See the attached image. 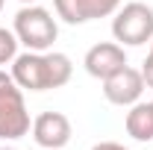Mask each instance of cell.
Segmentation results:
<instances>
[{"label":"cell","mask_w":153,"mask_h":150,"mask_svg":"<svg viewBox=\"0 0 153 150\" xmlns=\"http://www.w3.org/2000/svg\"><path fill=\"white\" fill-rule=\"evenodd\" d=\"M18 41L27 47V50H36V53H44L53 47V41L59 36L56 18L44 9V6H36V3H27L15 15V30H12Z\"/></svg>","instance_id":"1"},{"label":"cell","mask_w":153,"mask_h":150,"mask_svg":"<svg viewBox=\"0 0 153 150\" xmlns=\"http://www.w3.org/2000/svg\"><path fill=\"white\" fill-rule=\"evenodd\" d=\"M112 36L121 47H141L153 41V9L138 0L121 6L112 18Z\"/></svg>","instance_id":"2"},{"label":"cell","mask_w":153,"mask_h":150,"mask_svg":"<svg viewBox=\"0 0 153 150\" xmlns=\"http://www.w3.org/2000/svg\"><path fill=\"white\" fill-rule=\"evenodd\" d=\"M12 79L18 82V88H27V91H50L53 88L50 56L36 50L18 53L12 62Z\"/></svg>","instance_id":"3"},{"label":"cell","mask_w":153,"mask_h":150,"mask_svg":"<svg viewBox=\"0 0 153 150\" xmlns=\"http://www.w3.org/2000/svg\"><path fill=\"white\" fill-rule=\"evenodd\" d=\"M30 130H33V121L27 112L24 94H21V88H12L9 94L0 97V141L24 138Z\"/></svg>","instance_id":"4"},{"label":"cell","mask_w":153,"mask_h":150,"mask_svg":"<svg viewBox=\"0 0 153 150\" xmlns=\"http://www.w3.org/2000/svg\"><path fill=\"white\" fill-rule=\"evenodd\" d=\"M144 88L147 85H144L141 71H135L130 65H124L121 71H115L112 76L103 79V97L112 106H133V103H138Z\"/></svg>","instance_id":"5"},{"label":"cell","mask_w":153,"mask_h":150,"mask_svg":"<svg viewBox=\"0 0 153 150\" xmlns=\"http://www.w3.org/2000/svg\"><path fill=\"white\" fill-rule=\"evenodd\" d=\"M56 6V15L65 24H85V21L94 18H109L121 9V0H53Z\"/></svg>","instance_id":"6"},{"label":"cell","mask_w":153,"mask_h":150,"mask_svg":"<svg viewBox=\"0 0 153 150\" xmlns=\"http://www.w3.org/2000/svg\"><path fill=\"white\" fill-rule=\"evenodd\" d=\"M33 138L41 150H62L71 141V121L62 112H41L33 121Z\"/></svg>","instance_id":"7"},{"label":"cell","mask_w":153,"mask_h":150,"mask_svg":"<svg viewBox=\"0 0 153 150\" xmlns=\"http://www.w3.org/2000/svg\"><path fill=\"white\" fill-rule=\"evenodd\" d=\"M82 65L94 79H106V76H112L115 71H121L127 65V53L118 41H100L94 47H88Z\"/></svg>","instance_id":"8"},{"label":"cell","mask_w":153,"mask_h":150,"mask_svg":"<svg viewBox=\"0 0 153 150\" xmlns=\"http://www.w3.org/2000/svg\"><path fill=\"white\" fill-rule=\"evenodd\" d=\"M127 135L135 141H153V103H133L127 112Z\"/></svg>","instance_id":"9"},{"label":"cell","mask_w":153,"mask_h":150,"mask_svg":"<svg viewBox=\"0 0 153 150\" xmlns=\"http://www.w3.org/2000/svg\"><path fill=\"white\" fill-rule=\"evenodd\" d=\"M18 36L12 33V30H6V27H0V65H6V62H15L18 56Z\"/></svg>","instance_id":"10"},{"label":"cell","mask_w":153,"mask_h":150,"mask_svg":"<svg viewBox=\"0 0 153 150\" xmlns=\"http://www.w3.org/2000/svg\"><path fill=\"white\" fill-rule=\"evenodd\" d=\"M141 76H144V85L153 88V53H147L144 65H141Z\"/></svg>","instance_id":"11"},{"label":"cell","mask_w":153,"mask_h":150,"mask_svg":"<svg viewBox=\"0 0 153 150\" xmlns=\"http://www.w3.org/2000/svg\"><path fill=\"white\" fill-rule=\"evenodd\" d=\"M12 88H18V82L12 79V74H6V71H0V97H3V94H9Z\"/></svg>","instance_id":"12"},{"label":"cell","mask_w":153,"mask_h":150,"mask_svg":"<svg viewBox=\"0 0 153 150\" xmlns=\"http://www.w3.org/2000/svg\"><path fill=\"white\" fill-rule=\"evenodd\" d=\"M91 150H127V147L118 144V141H100V144H94Z\"/></svg>","instance_id":"13"},{"label":"cell","mask_w":153,"mask_h":150,"mask_svg":"<svg viewBox=\"0 0 153 150\" xmlns=\"http://www.w3.org/2000/svg\"><path fill=\"white\" fill-rule=\"evenodd\" d=\"M21 3H24V6H27V3H36V0H21Z\"/></svg>","instance_id":"14"},{"label":"cell","mask_w":153,"mask_h":150,"mask_svg":"<svg viewBox=\"0 0 153 150\" xmlns=\"http://www.w3.org/2000/svg\"><path fill=\"white\" fill-rule=\"evenodd\" d=\"M3 3H6V0H0V12H3Z\"/></svg>","instance_id":"15"},{"label":"cell","mask_w":153,"mask_h":150,"mask_svg":"<svg viewBox=\"0 0 153 150\" xmlns=\"http://www.w3.org/2000/svg\"><path fill=\"white\" fill-rule=\"evenodd\" d=\"M0 150H15V147H0Z\"/></svg>","instance_id":"16"},{"label":"cell","mask_w":153,"mask_h":150,"mask_svg":"<svg viewBox=\"0 0 153 150\" xmlns=\"http://www.w3.org/2000/svg\"><path fill=\"white\" fill-rule=\"evenodd\" d=\"M150 53H153V47H150Z\"/></svg>","instance_id":"17"}]
</instances>
